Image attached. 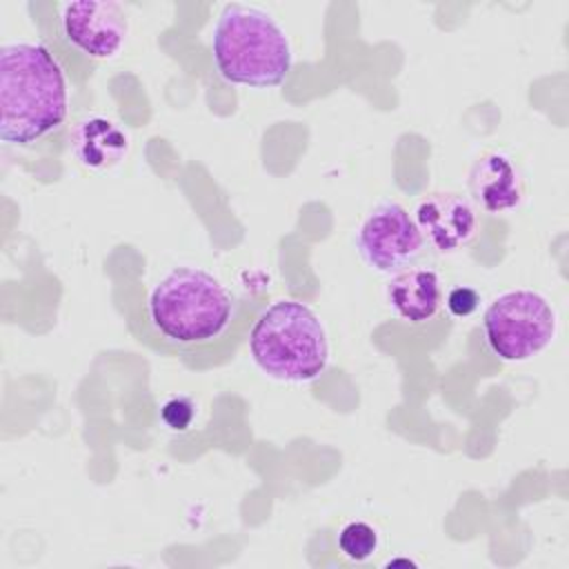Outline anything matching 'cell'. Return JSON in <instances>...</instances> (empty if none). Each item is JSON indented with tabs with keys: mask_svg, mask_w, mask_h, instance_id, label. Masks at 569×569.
Instances as JSON below:
<instances>
[{
	"mask_svg": "<svg viewBox=\"0 0 569 569\" xmlns=\"http://www.w3.org/2000/svg\"><path fill=\"white\" fill-rule=\"evenodd\" d=\"M162 422L173 431H187L196 418V402L189 396H171L160 409Z\"/></svg>",
	"mask_w": 569,
	"mask_h": 569,
	"instance_id": "cell-13",
	"label": "cell"
},
{
	"mask_svg": "<svg viewBox=\"0 0 569 569\" xmlns=\"http://www.w3.org/2000/svg\"><path fill=\"white\" fill-rule=\"evenodd\" d=\"M558 329L551 302L531 289H511L489 302L482 333L491 353L505 362H522L545 351Z\"/></svg>",
	"mask_w": 569,
	"mask_h": 569,
	"instance_id": "cell-5",
	"label": "cell"
},
{
	"mask_svg": "<svg viewBox=\"0 0 569 569\" xmlns=\"http://www.w3.org/2000/svg\"><path fill=\"white\" fill-rule=\"evenodd\" d=\"M480 307V293L469 287V284H460V287H453L449 293H447V309L451 316L456 318H467L471 316L476 309Z\"/></svg>",
	"mask_w": 569,
	"mask_h": 569,
	"instance_id": "cell-14",
	"label": "cell"
},
{
	"mask_svg": "<svg viewBox=\"0 0 569 569\" xmlns=\"http://www.w3.org/2000/svg\"><path fill=\"white\" fill-rule=\"evenodd\" d=\"M249 353L258 369L282 382H311L329 365V340L316 311L291 298L273 300L249 327Z\"/></svg>",
	"mask_w": 569,
	"mask_h": 569,
	"instance_id": "cell-4",
	"label": "cell"
},
{
	"mask_svg": "<svg viewBox=\"0 0 569 569\" xmlns=\"http://www.w3.org/2000/svg\"><path fill=\"white\" fill-rule=\"evenodd\" d=\"M469 200L489 216L516 211L527 198V180L516 158L498 147L478 153L469 169Z\"/></svg>",
	"mask_w": 569,
	"mask_h": 569,
	"instance_id": "cell-8",
	"label": "cell"
},
{
	"mask_svg": "<svg viewBox=\"0 0 569 569\" xmlns=\"http://www.w3.org/2000/svg\"><path fill=\"white\" fill-rule=\"evenodd\" d=\"M413 220L425 244L438 253H456L478 233V209L456 191H433L420 198Z\"/></svg>",
	"mask_w": 569,
	"mask_h": 569,
	"instance_id": "cell-9",
	"label": "cell"
},
{
	"mask_svg": "<svg viewBox=\"0 0 569 569\" xmlns=\"http://www.w3.org/2000/svg\"><path fill=\"white\" fill-rule=\"evenodd\" d=\"M258 316L253 298L236 296L200 267H173L147 298V318L158 347L189 367L222 365Z\"/></svg>",
	"mask_w": 569,
	"mask_h": 569,
	"instance_id": "cell-1",
	"label": "cell"
},
{
	"mask_svg": "<svg viewBox=\"0 0 569 569\" xmlns=\"http://www.w3.org/2000/svg\"><path fill=\"white\" fill-rule=\"evenodd\" d=\"M387 307L407 325H422L442 307V282L433 269L409 267L393 273L385 287Z\"/></svg>",
	"mask_w": 569,
	"mask_h": 569,
	"instance_id": "cell-10",
	"label": "cell"
},
{
	"mask_svg": "<svg viewBox=\"0 0 569 569\" xmlns=\"http://www.w3.org/2000/svg\"><path fill=\"white\" fill-rule=\"evenodd\" d=\"M69 113V89L58 56L33 40L0 47V140L33 147L56 133Z\"/></svg>",
	"mask_w": 569,
	"mask_h": 569,
	"instance_id": "cell-2",
	"label": "cell"
},
{
	"mask_svg": "<svg viewBox=\"0 0 569 569\" xmlns=\"http://www.w3.org/2000/svg\"><path fill=\"white\" fill-rule=\"evenodd\" d=\"M129 31L124 9L113 0H73L58 4L62 44L87 62L113 58Z\"/></svg>",
	"mask_w": 569,
	"mask_h": 569,
	"instance_id": "cell-7",
	"label": "cell"
},
{
	"mask_svg": "<svg viewBox=\"0 0 569 569\" xmlns=\"http://www.w3.org/2000/svg\"><path fill=\"white\" fill-rule=\"evenodd\" d=\"M211 56L227 82L253 89L282 84L293 64L291 42L280 22L269 11L242 2H227L220 9Z\"/></svg>",
	"mask_w": 569,
	"mask_h": 569,
	"instance_id": "cell-3",
	"label": "cell"
},
{
	"mask_svg": "<svg viewBox=\"0 0 569 569\" xmlns=\"http://www.w3.org/2000/svg\"><path fill=\"white\" fill-rule=\"evenodd\" d=\"M378 542V531L365 520H351L338 533V549L353 562L369 560L376 553Z\"/></svg>",
	"mask_w": 569,
	"mask_h": 569,
	"instance_id": "cell-12",
	"label": "cell"
},
{
	"mask_svg": "<svg viewBox=\"0 0 569 569\" xmlns=\"http://www.w3.org/2000/svg\"><path fill=\"white\" fill-rule=\"evenodd\" d=\"M71 151L87 169L116 167L129 151V133L102 113H87L71 129Z\"/></svg>",
	"mask_w": 569,
	"mask_h": 569,
	"instance_id": "cell-11",
	"label": "cell"
},
{
	"mask_svg": "<svg viewBox=\"0 0 569 569\" xmlns=\"http://www.w3.org/2000/svg\"><path fill=\"white\" fill-rule=\"evenodd\" d=\"M356 249L369 269L393 276L422 256L425 238L407 207L396 200H382L360 222Z\"/></svg>",
	"mask_w": 569,
	"mask_h": 569,
	"instance_id": "cell-6",
	"label": "cell"
}]
</instances>
